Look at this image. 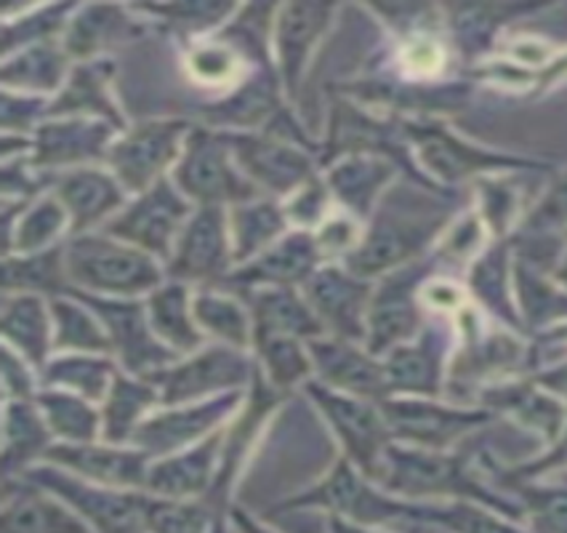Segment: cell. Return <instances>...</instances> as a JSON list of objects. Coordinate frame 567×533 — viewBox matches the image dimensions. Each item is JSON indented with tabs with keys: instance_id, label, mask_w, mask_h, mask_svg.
I'll return each mask as SVG.
<instances>
[{
	"instance_id": "1",
	"label": "cell",
	"mask_w": 567,
	"mask_h": 533,
	"mask_svg": "<svg viewBox=\"0 0 567 533\" xmlns=\"http://www.w3.org/2000/svg\"><path fill=\"white\" fill-rule=\"evenodd\" d=\"M464 197L456 189L398 180L368 219L360 246L341 265L365 280H379L434 252L458 219Z\"/></svg>"
},
{
	"instance_id": "2",
	"label": "cell",
	"mask_w": 567,
	"mask_h": 533,
	"mask_svg": "<svg viewBox=\"0 0 567 533\" xmlns=\"http://www.w3.org/2000/svg\"><path fill=\"white\" fill-rule=\"evenodd\" d=\"M375 485L402 499H415V502L451 496L453 502H474L491 506L506 517H523V504H514L504 493L487 489L483 480L474 475L466 453L461 451H432L392 443Z\"/></svg>"
},
{
	"instance_id": "3",
	"label": "cell",
	"mask_w": 567,
	"mask_h": 533,
	"mask_svg": "<svg viewBox=\"0 0 567 533\" xmlns=\"http://www.w3.org/2000/svg\"><path fill=\"white\" fill-rule=\"evenodd\" d=\"M400 129L426 180L445 189L474 184L483 176L514 174V171L527 174V171L549 168V163L536 161V157L474 144L466 136L447 129L445 123H440L437 117H400Z\"/></svg>"
},
{
	"instance_id": "4",
	"label": "cell",
	"mask_w": 567,
	"mask_h": 533,
	"mask_svg": "<svg viewBox=\"0 0 567 533\" xmlns=\"http://www.w3.org/2000/svg\"><path fill=\"white\" fill-rule=\"evenodd\" d=\"M68 269L72 291L104 299H147L166 283V265L128 243L99 233L72 235L68 240Z\"/></svg>"
},
{
	"instance_id": "5",
	"label": "cell",
	"mask_w": 567,
	"mask_h": 533,
	"mask_svg": "<svg viewBox=\"0 0 567 533\" xmlns=\"http://www.w3.org/2000/svg\"><path fill=\"white\" fill-rule=\"evenodd\" d=\"M171 182L179 187V193L195 208H233L259 197V189L246 180V174L237 166L224 131L210 129L206 123H195L193 134L187 136V144H184L179 163L171 174Z\"/></svg>"
},
{
	"instance_id": "6",
	"label": "cell",
	"mask_w": 567,
	"mask_h": 533,
	"mask_svg": "<svg viewBox=\"0 0 567 533\" xmlns=\"http://www.w3.org/2000/svg\"><path fill=\"white\" fill-rule=\"evenodd\" d=\"M193 129L195 121L189 117H144L128 123L112 142L104 166L128 195L144 193L174 174Z\"/></svg>"
},
{
	"instance_id": "7",
	"label": "cell",
	"mask_w": 567,
	"mask_h": 533,
	"mask_svg": "<svg viewBox=\"0 0 567 533\" xmlns=\"http://www.w3.org/2000/svg\"><path fill=\"white\" fill-rule=\"evenodd\" d=\"M437 262L430 254L424 259L413 262V265L400 267L384 275V278L373 280L365 347L375 358H384L394 347L419 337L421 328L430 320L421 296H424L430 280L437 278Z\"/></svg>"
},
{
	"instance_id": "8",
	"label": "cell",
	"mask_w": 567,
	"mask_h": 533,
	"mask_svg": "<svg viewBox=\"0 0 567 533\" xmlns=\"http://www.w3.org/2000/svg\"><path fill=\"white\" fill-rule=\"evenodd\" d=\"M246 180L264 197L286 201L309 180L322 174L312 147L277 136L272 131H224Z\"/></svg>"
},
{
	"instance_id": "9",
	"label": "cell",
	"mask_w": 567,
	"mask_h": 533,
	"mask_svg": "<svg viewBox=\"0 0 567 533\" xmlns=\"http://www.w3.org/2000/svg\"><path fill=\"white\" fill-rule=\"evenodd\" d=\"M256 373H259V366H256L254 352L208 341L203 350L179 358L150 381L161 390L163 406H184L229 392H248Z\"/></svg>"
},
{
	"instance_id": "10",
	"label": "cell",
	"mask_w": 567,
	"mask_h": 533,
	"mask_svg": "<svg viewBox=\"0 0 567 533\" xmlns=\"http://www.w3.org/2000/svg\"><path fill=\"white\" fill-rule=\"evenodd\" d=\"M305 394L309 403L318 408L320 417L328 421L333 435L339 438L344 457L358 467L362 475L375 483L381 475V467H384L389 445L394 443L381 406L328 390L315 379L305 385Z\"/></svg>"
},
{
	"instance_id": "11",
	"label": "cell",
	"mask_w": 567,
	"mask_h": 533,
	"mask_svg": "<svg viewBox=\"0 0 567 533\" xmlns=\"http://www.w3.org/2000/svg\"><path fill=\"white\" fill-rule=\"evenodd\" d=\"M379 406L394 443L432 451H451L496 419L483 406L443 403L440 398H386Z\"/></svg>"
},
{
	"instance_id": "12",
	"label": "cell",
	"mask_w": 567,
	"mask_h": 533,
	"mask_svg": "<svg viewBox=\"0 0 567 533\" xmlns=\"http://www.w3.org/2000/svg\"><path fill=\"white\" fill-rule=\"evenodd\" d=\"M22 478H30L32 483L62 499L94 533H147L144 491H121L89 483L54 464L32 467Z\"/></svg>"
},
{
	"instance_id": "13",
	"label": "cell",
	"mask_w": 567,
	"mask_h": 533,
	"mask_svg": "<svg viewBox=\"0 0 567 533\" xmlns=\"http://www.w3.org/2000/svg\"><path fill=\"white\" fill-rule=\"evenodd\" d=\"M193 214L195 206L179 193V187L168 176V180L157 182L155 187L131 195V201L104 227V233L128 243L138 252L155 256L166 265L176 238H179Z\"/></svg>"
},
{
	"instance_id": "14",
	"label": "cell",
	"mask_w": 567,
	"mask_h": 533,
	"mask_svg": "<svg viewBox=\"0 0 567 533\" xmlns=\"http://www.w3.org/2000/svg\"><path fill=\"white\" fill-rule=\"evenodd\" d=\"M102 320L110 337L112 358L121 371L138 379H155L179 360L150 326V315L144 299H104V296L75 291Z\"/></svg>"
},
{
	"instance_id": "15",
	"label": "cell",
	"mask_w": 567,
	"mask_h": 533,
	"mask_svg": "<svg viewBox=\"0 0 567 533\" xmlns=\"http://www.w3.org/2000/svg\"><path fill=\"white\" fill-rule=\"evenodd\" d=\"M235 269L233 235H229V208H195L166 262L171 280L193 288L221 286Z\"/></svg>"
},
{
	"instance_id": "16",
	"label": "cell",
	"mask_w": 567,
	"mask_h": 533,
	"mask_svg": "<svg viewBox=\"0 0 567 533\" xmlns=\"http://www.w3.org/2000/svg\"><path fill=\"white\" fill-rule=\"evenodd\" d=\"M248 392H229L219 398L200 400V403L184 406H161L150 413L147 421L136 430L131 445L147 453L150 459H166L189 445L200 443L227 427L229 419L240 413Z\"/></svg>"
},
{
	"instance_id": "17",
	"label": "cell",
	"mask_w": 567,
	"mask_h": 533,
	"mask_svg": "<svg viewBox=\"0 0 567 533\" xmlns=\"http://www.w3.org/2000/svg\"><path fill=\"white\" fill-rule=\"evenodd\" d=\"M456 328L445 318H430L421 334L386 352L389 398H445Z\"/></svg>"
},
{
	"instance_id": "18",
	"label": "cell",
	"mask_w": 567,
	"mask_h": 533,
	"mask_svg": "<svg viewBox=\"0 0 567 533\" xmlns=\"http://www.w3.org/2000/svg\"><path fill=\"white\" fill-rule=\"evenodd\" d=\"M336 6L331 3H282L275 17V75L288 104L299 102L315 51L331 30Z\"/></svg>"
},
{
	"instance_id": "19",
	"label": "cell",
	"mask_w": 567,
	"mask_h": 533,
	"mask_svg": "<svg viewBox=\"0 0 567 533\" xmlns=\"http://www.w3.org/2000/svg\"><path fill=\"white\" fill-rule=\"evenodd\" d=\"M301 294L318 315L326 337L365 345L373 280L360 278L341 262H328L307 280Z\"/></svg>"
},
{
	"instance_id": "20",
	"label": "cell",
	"mask_w": 567,
	"mask_h": 533,
	"mask_svg": "<svg viewBox=\"0 0 567 533\" xmlns=\"http://www.w3.org/2000/svg\"><path fill=\"white\" fill-rule=\"evenodd\" d=\"M121 134L115 126L91 117H49L32 134V166L56 176L64 171L104 166L107 153Z\"/></svg>"
},
{
	"instance_id": "21",
	"label": "cell",
	"mask_w": 567,
	"mask_h": 533,
	"mask_svg": "<svg viewBox=\"0 0 567 533\" xmlns=\"http://www.w3.org/2000/svg\"><path fill=\"white\" fill-rule=\"evenodd\" d=\"M322 265V252L309 229H291L282 240H277L269 252H264L246 265L235 267L221 288L235 294H250L259 288H305L307 280Z\"/></svg>"
},
{
	"instance_id": "22",
	"label": "cell",
	"mask_w": 567,
	"mask_h": 533,
	"mask_svg": "<svg viewBox=\"0 0 567 533\" xmlns=\"http://www.w3.org/2000/svg\"><path fill=\"white\" fill-rule=\"evenodd\" d=\"M155 28L134 6H104L89 3L78 6L62 45L68 49L72 62H96L107 59L115 51L128 49L131 43H142Z\"/></svg>"
},
{
	"instance_id": "23",
	"label": "cell",
	"mask_w": 567,
	"mask_h": 533,
	"mask_svg": "<svg viewBox=\"0 0 567 533\" xmlns=\"http://www.w3.org/2000/svg\"><path fill=\"white\" fill-rule=\"evenodd\" d=\"M43 464H54L70 475L89 480V483L107 485L121 491H147L150 467L153 459L136 445H115L96 440V443H54L45 453Z\"/></svg>"
},
{
	"instance_id": "24",
	"label": "cell",
	"mask_w": 567,
	"mask_h": 533,
	"mask_svg": "<svg viewBox=\"0 0 567 533\" xmlns=\"http://www.w3.org/2000/svg\"><path fill=\"white\" fill-rule=\"evenodd\" d=\"M307 345L315 363V381L322 387L371 403H384L389 398L384 360L375 358L365 345L336 337H320Z\"/></svg>"
},
{
	"instance_id": "25",
	"label": "cell",
	"mask_w": 567,
	"mask_h": 533,
	"mask_svg": "<svg viewBox=\"0 0 567 533\" xmlns=\"http://www.w3.org/2000/svg\"><path fill=\"white\" fill-rule=\"evenodd\" d=\"M51 193L68 211L72 235L99 233L131 201L128 189L115 180V174L107 166H89L56 174L51 182Z\"/></svg>"
},
{
	"instance_id": "26",
	"label": "cell",
	"mask_w": 567,
	"mask_h": 533,
	"mask_svg": "<svg viewBox=\"0 0 567 533\" xmlns=\"http://www.w3.org/2000/svg\"><path fill=\"white\" fill-rule=\"evenodd\" d=\"M227 427L150 467L147 493L163 499H206L219 480Z\"/></svg>"
},
{
	"instance_id": "27",
	"label": "cell",
	"mask_w": 567,
	"mask_h": 533,
	"mask_svg": "<svg viewBox=\"0 0 567 533\" xmlns=\"http://www.w3.org/2000/svg\"><path fill=\"white\" fill-rule=\"evenodd\" d=\"M477 406L487 408L496 417L506 413L525 430L538 432L549 445L563 435L567 427V406L530 377L493 381L477 394Z\"/></svg>"
},
{
	"instance_id": "28",
	"label": "cell",
	"mask_w": 567,
	"mask_h": 533,
	"mask_svg": "<svg viewBox=\"0 0 567 533\" xmlns=\"http://www.w3.org/2000/svg\"><path fill=\"white\" fill-rule=\"evenodd\" d=\"M322 168L336 206L362 225H368L381 197L400 180V168L375 155H341Z\"/></svg>"
},
{
	"instance_id": "29",
	"label": "cell",
	"mask_w": 567,
	"mask_h": 533,
	"mask_svg": "<svg viewBox=\"0 0 567 533\" xmlns=\"http://www.w3.org/2000/svg\"><path fill=\"white\" fill-rule=\"evenodd\" d=\"M466 288H470L472 299L483 307L485 315H491L496 324L509 328V331L527 337L523 318H519L517 299H514L512 238L487 243L466 269Z\"/></svg>"
},
{
	"instance_id": "30",
	"label": "cell",
	"mask_w": 567,
	"mask_h": 533,
	"mask_svg": "<svg viewBox=\"0 0 567 533\" xmlns=\"http://www.w3.org/2000/svg\"><path fill=\"white\" fill-rule=\"evenodd\" d=\"M112 78H115V64L110 59L75 62L64 89L51 99L49 117H91V121L110 123L117 131L128 129L112 89Z\"/></svg>"
},
{
	"instance_id": "31",
	"label": "cell",
	"mask_w": 567,
	"mask_h": 533,
	"mask_svg": "<svg viewBox=\"0 0 567 533\" xmlns=\"http://www.w3.org/2000/svg\"><path fill=\"white\" fill-rule=\"evenodd\" d=\"M0 533H94L62 499L30 478H6Z\"/></svg>"
},
{
	"instance_id": "32",
	"label": "cell",
	"mask_w": 567,
	"mask_h": 533,
	"mask_svg": "<svg viewBox=\"0 0 567 533\" xmlns=\"http://www.w3.org/2000/svg\"><path fill=\"white\" fill-rule=\"evenodd\" d=\"M70 235V216L54 193L30 203H3V256L49 252Z\"/></svg>"
},
{
	"instance_id": "33",
	"label": "cell",
	"mask_w": 567,
	"mask_h": 533,
	"mask_svg": "<svg viewBox=\"0 0 567 533\" xmlns=\"http://www.w3.org/2000/svg\"><path fill=\"white\" fill-rule=\"evenodd\" d=\"M0 334H3V347L22 355L38 373H43V368L54 358L51 301L32 294H3Z\"/></svg>"
},
{
	"instance_id": "34",
	"label": "cell",
	"mask_w": 567,
	"mask_h": 533,
	"mask_svg": "<svg viewBox=\"0 0 567 533\" xmlns=\"http://www.w3.org/2000/svg\"><path fill=\"white\" fill-rule=\"evenodd\" d=\"M150 315V326H153L155 337L176 352L179 358H187L208 345L206 334L200 331L195 320V288L187 283L171 280L155 288L153 294L144 299Z\"/></svg>"
},
{
	"instance_id": "35",
	"label": "cell",
	"mask_w": 567,
	"mask_h": 533,
	"mask_svg": "<svg viewBox=\"0 0 567 533\" xmlns=\"http://www.w3.org/2000/svg\"><path fill=\"white\" fill-rule=\"evenodd\" d=\"M243 299L248 301L250 318H254V337L272 334V337L301 341L326 337L301 288H259V291L243 294Z\"/></svg>"
},
{
	"instance_id": "36",
	"label": "cell",
	"mask_w": 567,
	"mask_h": 533,
	"mask_svg": "<svg viewBox=\"0 0 567 533\" xmlns=\"http://www.w3.org/2000/svg\"><path fill=\"white\" fill-rule=\"evenodd\" d=\"M72 68H75V62H72L62 41L41 43L3 57L0 81H3L6 91L54 99L68 83Z\"/></svg>"
},
{
	"instance_id": "37",
	"label": "cell",
	"mask_w": 567,
	"mask_h": 533,
	"mask_svg": "<svg viewBox=\"0 0 567 533\" xmlns=\"http://www.w3.org/2000/svg\"><path fill=\"white\" fill-rule=\"evenodd\" d=\"M56 440L32 400H3V472L6 478L28 475L43 464Z\"/></svg>"
},
{
	"instance_id": "38",
	"label": "cell",
	"mask_w": 567,
	"mask_h": 533,
	"mask_svg": "<svg viewBox=\"0 0 567 533\" xmlns=\"http://www.w3.org/2000/svg\"><path fill=\"white\" fill-rule=\"evenodd\" d=\"M163 406L161 390L150 379L121 371L102 400V440L115 445H131L138 427Z\"/></svg>"
},
{
	"instance_id": "39",
	"label": "cell",
	"mask_w": 567,
	"mask_h": 533,
	"mask_svg": "<svg viewBox=\"0 0 567 533\" xmlns=\"http://www.w3.org/2000/svg\"><path fill=\"white\" fill-rule=\"evenodd\" d=\"M286 206L275 197H254V201L240 203L229 208V235H233L235 267L246 265L264 252L275 246L277 240L291 233Z\"/></svg>"
},
{
	"instance_id": "40",
	"label": "cell",
	"mask_w": 567,
	"mask_h": 533,
	"mask_svg": "<svg viewBox=\"0 0 567 533\" xmlns=\"http://www.w3.org/2000/svg\"><path fill=\"white\" fill-rule=\"evenodd\" d=\"M195 320L214 345L233 350H254V318L248 301L221 286L195 288Z\"/></svg>"
},
{
	"instance_id": "41",
	"label": "cell",
	"mask_w": 567,
	"mask_h": 533,
	"mask_svg": "<svg viewBox=\"0 0 567 533\" xmlns=\"http://www.w3.org/2000/svg\"><path fill=\"white\" fill-rule=\"evenodd\" d=\"M514 299L527 334L567 324V291L544 269L514 256Z\"/></svg>"
},
{
	"instance_id": "42",
	"label": "cell",
	"mask_w": 567,
	"mask_h": 533,
	"mask_svg": "<svg viewBox=\"0 0 567 533\" xmlns=\"http://www.w3.org/2000/svg\"><path fill=\"white\" fill-rule=\"evenodd\" d=\"M72 291L68 243L38 254L3 256V294H32L56 299Z\"/></svg>"
},
{
	"instance_id": "43",
	"label": "cell",
	"mask_w": 567,
	"mask_h": 533,
	"mask_svg": "<svg viewBox=\"0 0 567 533\" xmlns=\"http://www.w3.org/2000/svg\"><path fill=\"white\" fill-rule=\"evenodd\" d=\"M134 9L155 30L171 32L182 41H203L216 35L240 6L219 3V0H182V3H136Z\"/></svg>"
},
{
	"instance_id": "44",
	"label": "cell",
	"mask_w": 567,
	"mask_h": 533,
	"mask_svg": "<svg viewBox=\"0 0 567 533\" xmlns=\"http://www.w3.org/2000/svg\"><path fill=\"white\" fill-rule=\"evenodd\" d=\"M544 9V6H451L445 9L447 28L453 32V41H456V49L466 59H477L491 51L493 41L501 32V28L514 22L523 14H536V11Z\"/></svg>"
},
{
	"instance_id": "45",
	"label": "cell",
	"mask_w": 567,
	"mask_h": 533,
	"mask_svg": "<svg viewBox=\"0 0 567 533\" xmlns=\"http://www.w3.org/2000/svg\"><path fill=\"white\" fill-rule=\"evenodd\" d=\"M45 424L56 443H96L102 440V408L59 387H41L35 394Z\"/></svg>"
},
{
	"instance_id": "46",
	"label": "cell",
	"mask_w": 567,
	"mask_h": 533,
	"mask_svg": "<svg viewBox=\"0 0 567 533\" xmlns=\"http://www.w3.org/2000/svg\"><path fill=\"white\" fill-rule=\"evenodd\" d=\"M117 373H121V366L112 355L64 352L54 355L43 368L41 387H59V390L81 394L91 403L102 406Z\"/></svg>"
},
{
	"instance_id": "47",
	"label": "cell",
	"mask_w": 567,
	"mask_h": 533,
	"mask_svg": "<svg viewBox=\"0 0 567 533\" xmlns=\"http://www.w3.org/2000/svg\"><path fill=\"white\" fill-rule=\"evenodd\" d=\"M250 352H254L261 379L275 392L288 394L299 387L305 390V385L315 379V363L307 341L259 334V337H254V350Z\"/></svg>"
},
{
	"instance_id": "48",
	"label": "cell",
	"mask_w": 567,
	"mask_h": 533,
	"mask_svg": "<svg viewBox=\"0 0 567 533\" xmlns=\"http://www.w3.org/2000/svg\"><path fill=\"white\" fill-rule=\"evenodd\" d=\"M51 301L54 318V355H112L110 337L99 315L75 291Z\"/></svg>"
},
{
	"instance_id": "49",
	"label": "cell",
	"mask_w": 567,
	"mask_h": 533,
	"mask_svg": "<svg viewBox=\"0 0 567 533\" xmlns=\"http://www.w3.org/2000/svg\"><path fill=\"white\" fill-rule=\"evenodd\" d=\"M78 3L24 6L17 14H3V57L30 45L62 41Z\"/></svg>"
},
{
	"instance_id": "50",
	"label": "cell",
	"mask_w": 567,
	"mask_h": 533,
	"mask_svg": "<svg viewBox=\"0 0 567 533\" xmlns=\"http://www.w3.org/2000/svg\"><path fill=\"white\" fill-rule=\"evenodd\" d=\"M523 171H514V174H496V176H483L472 184L474 193H477L480 201V219L487 233H491V240L512 238V227L517 222H523V184H519V176ZM519 227V225H517Z\"/></svg>"
},
{
	"instance_id": "51",
	"label": "cell",
	"mask_w": 567,
	"mask_h": 533,
	"mask_svg": "<svg viewBox=\"0 0 567 533\" xmlns=\"http://www.w3.org/2000/svg\"><path fill=\"white\" fill-rule=\"evenodd\" d=\"M229 504L210 499H163L144 491V525L147 533H210L216 512Z\"/></svg>"
},
{
	"instance_id": "52",
	"label": "cell",
	"mask_w": 567,
	"mask_h": 533,
	"mask_svg": "<svg viewBox=\"0 0 567 533\" xmlns=\"http://www.w3.org/2000/svg\"><path fill=\"white\" fill-rule=\"evenodd\" d=\"M512 491L523 499V510L538 533H567V478L557 483L523 480Z\"/></svg>"
},
{
	"instance_id": "53",
	"label": "cell",
	"mask_w": 567,
	"mask_h": 533,
	"mask_svg": "<svg viewBox=\"0 0 567 533\" xmlns=\"http://www.w3.org/2000/svg\"><path fill=\"white\" fill-rule=\"evenodd\" d=\"M243 59L221 41L219 35L193 41L187 51V70L195 83L216 89V85H229L237 81V72L243 68Z\"/></svg>"
},
{
	"instance_id": "54",
	"label": "cell",
	"mask_w": 567,
	"mask_h": 533,
	"mask_svg": "<svg viewBox=\"0 0 567 533\" xmlns=\"http://www.w3.org/2000/svg\"><path fill=\"white\" fill-rule=\"evenodd\" d=\"M282 206H286L288 222H291L293 229H309V233H315L333 214V195L328 189L326 176L320 174L315 180H309L305 187L288 195L282 201Z\"/></svg>"
},
{
	"instance_id": "55",
	"label": "cell",
	"mask_w": 567,
	"mask_h": 533,
	"mask_svg": "<svg viewBox=\"0 0 567 533\" xmlns=\"http://www.w3.org/2000/svg\"><path fill=\"white\" fill-rule=\"evenodd\" d=\"M567 233V176L557 180L525 211L514 235H565Z\"/></svg>"
},
{
	"instance_id": "56",
	"label": "cell",
	"mask_w": 567,
	"mask_h": 533,
	"mask_svg": "<svg viewBox=\"0 0 567 533\" xmlns=\"http://www.w3.org/2000/svg\"><path fill=\"white\" fill-rule=\"evenodd\" d=\"M49 104L51 99L17 94V91L3 89V107H0L3 134L32 136L41 129V123L49 121Z\"/></svg>"
},
{
	"instance_id": "57",
	"label": "cell",
	"mask_w": 567,
	"mask_h": 533,
	"mask_svg": "<svg viewBox=\"0 0 567 533\" xmlns=\"http://www.w3.org/2000/svg\"><path fill=\"white\" fill-rule=\"evenodd\" d=\"M362 233H365V225H362V222L344 214V211H339V214H331L318 229H315V240H318L322 259L344 262L347 256L360 246Z\"/></svg>"
},
{
	"instance_id": "58",
	"label": "cell",
	"mask_w": 567,
	"mask_h": 533,
	"mask_svg": "<svg viewBox=\"0 0 567 533\" xmlns=\"http://www.w3.org/2000/svg\"><path fill=\"white\" fill-rule=\"evenodd\" d=\"M3 400H32L41 390V373L22 355L3 347Z\"/></svg>"
},
{
	"instance_id": "59",
	"label": "cell",
	"mask_w": 567,
	"mask_h": 533,
	"mask_svg": "<svg viewBox=\"0 0 567 533\" xmlns=\"http://www.w3.org/2000/svg\"><path fill=\"white\" fill-rule=\"evenodd\" d=\"M530 379L567 406V358L559 360V363H549V366L538 368L536 373H530Z\"/></svg>"
},
{
	"instance_id": "60",
	"label": "cell",
	"mask_w": 567,
	"mask_h": 533,
	"mask_svg": "<svg viewBox=\"0 0 567 533\" xmlns=\"http://www.w3.org/2000/svg\"><path fill=\"white\" fill-rule=\"evenodd\" d=\"M229 520H233L237 533H275L269 531L267 525H261L256 517H250L243 506H233V510H229Z\"/></svg>"
},
{
	"instance_id": "61",
	"label": "cell",
	"mask_w": 567,
	"mask_h": 533,
	"mask_svg": "<svg viewBox=\"0 0 567 533\" xmlns=\"http://www.w3.org/2000/svg\"><path fill=\"white\" fill-rule=\"evenodd\" d=\"M551 278L557 280L559 286H563L567 291V233H565V243H563V256H559V262H557V267H554Z\"/></svg>"
},
{
	"instance_id": "62",
	"label": "cell",
	"mask_w": 567,
	"mask_h": 533,
	"mask_svg": "<svg viewBox=\"0 0 567 533\" xmlns=\"http://www.w3.org/2000/svg\"><path fill=\"white\" fill-rule=\"evenodd\" d=\"M227 517H229V506H221V510L216 512V517H214V525H210V533H229Z\"/></svg>"
},
{
	"instance_id": "63",
	"label": "cell",
	"mask_w": 567,
	"mask_h": 533,
	"mask_svg": "<svg viewBox=\"0 0 567 533\" xmlns=\"http://www.w3.org/2000/svg\"><path fill=\"white\" fill-rule=\"evenodd\" d=\"M437 533H445V531H437Z\"/></svg>"
}]
</instances>
